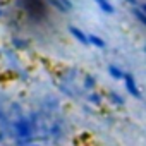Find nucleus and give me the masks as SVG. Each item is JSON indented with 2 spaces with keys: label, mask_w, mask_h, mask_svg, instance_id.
<instances>
[{
  "label": "nucleus",
  "mask_w": 146,
  "mask_h": 146,
  "mask_svg": "<svg viewBox=\"0 0 146 146\" xmlns=\"http://www.w3.org/2000/svg\"><path fill=\"white\" fill-rule=\"evenodd\" d=\"M21 4L24 7V11L36 17V19H41L45 16V4H43V0H21Z\"/></svg>",
  "instance_id": "nucleus-1"
},
{
  "label": "nucleus",
  "mask_w": 146,
  "mask_h": 146,
  "mask_svg": "<svg viewBox=\"0 0 146 146\" xmlns=\"http://www.w3.org/2000/svg\"><path fill=\"white\" fill-rule=\"evenodd\" d=\"M88 102L91 103V105H95V107H100L102 103H103V100H105V96L102 95V93H98V91H91V93H88Z\"/></svg>",
  "instance_id": "nucleus-11"
},
{
  "label": "nucleus",
  "mask_w": 146,
  "mask_h": 146,
  "mask_svg": "<svg viewBox=\"0 0 146 146\" xmlns=\"http://www.w3.org/2000/svg\"><path fill=\"white\" fill-rule=\"evenodd\" d=\"M143 52H144V53H146V46H144V48H143Z\"/></svg>",
  "instance_id": "nucleus-15"
},
{
  "label": "nucleus",
  "mask_w": 146,
  "mask_h": 146,
  "mask_svg": "<svg viewBox=\"0 0 146 146\" xmlns=\"http://www.w3.org/2000/svg\"><path fill=\"white\" fill-rule=\"evenodd\" d=\"M107 72H108V76H110L112 79H115V81H124L125 70H124L120 65H117V64H108Z\"/></svg>",
  "instance_id": "nucleus-4"
},
{
  "label": "nucleus",
  "mask_w": 146,
  "mask_h": 146,
  "mask_svg": "<svg viewBox=\"0 0 146 146\" xmlns=\"http://www.w3.org/2000/svg\"><path fill=\"white\" fill-rule=\"evenodd\" d=\"M105 98L108 100V103H110L112 107L122 108V107L125 105V98H124V95H120V93H119V91H115V90H110V91L105 95Z\"/></svg>",
  "instance_id": "nucleus-3"
},
{
  "label": "nucleus",
  "mask_w": 146,
  "mask_h": 146,
  "mask_svg": "<svg viewBox=\"0 0 146 146\" xmlns=\"http://www.w3.org/2000/svg\"><path fill=\"white\" fill-rule=\"evenodd\" d=\"M50 4L60 12H70L72 11V2L70 0H50Z\"/></svg>",
  "instance_id": "nucleus-6"
},
{
  "label": "nucleus",
  "mask_w": 146,
  "mask_h": 146,
  "mask_svg": "<svg viewBox=\"0 0 146 146\" xmlns=\"http://www.w3.org/2000/svg\"><path fill=\"white\" fill-rule=\"evenodd\" d=\"M125 2H127L131 7H137V5H139V0H125Z\"/></svg>",
  "instance_id": "nucleus-12"
},
{
  "label": "nucleus",
  "mask_w": 146,
  "mask_h": 146,
  "mask_svg": "<svg viewBox=\"0 0 146 146\" xmlns=\"http://www.w3.org/2000/svg\"><path fill=\"white\" fill-rule=\"evenodd\" d=\"M26 146H40V144H26Z\"/></svg>",
  "instance_id": "nucleus-14"
},
{
  "label": "nucleus",
  "mask_w": 146,
  "mask_h": 146,
  "mask_svg": "<svg viewBox=\"0 0 146 146\" xmlns=\"http://www.w3.org/2000/svg\"><path fill=\"white\" fill-rule=\"evenodd\" d=\"M95 4H96L98 9H100L102 12H105V14H113V12H115V7H113V4L110 2V0H95Z\"/></svg>",
  "instance_id": "nucleus-7"
},
{
  "label": "nucleus",
  "mask_w": 146,
  "mask_h": 146,
  "mask_svg": "<svg viewBox=\"0 0 146 146\" xmlns=\"http://www.w3.org/2000/svg\"><path fill=\"white\" fill-rule=\"evenodd\" d=\"M95 88H96V79H95L93 76L86 74V76H84V79H83V90H84V91H88V93H91V91H96Z\"/></svg>",
  "instance_id": "nucleus-9"
},
{
  "label": "nucleus",
  "mask_w": 146,
  "mask_h": 146,
  "mask_svg": "<svg viewBox=\"0 0 146 146\" xmlns=\"http://www.w3.org/2000/svg\"><path fill=\"white\" fill-rule=\"evenodd\" d=\"M69 33L74 36L79 43H83V45H90V40H88V35L83 31V29H79V28H76V26H69Z\"/></svg>",
  "instance_id": "nucleus-5"
},
{
  "label": "nucleus",
  "mask_w": 146,
  "mask_h": 146,
  "mask_svg": "<svg viewBox=\"0 0 146 146\" xmlns=\"http://www.w3.org/2000/svg\"><path fill=\"white\" fill-rule=\"evenodd\" d=\"M88 40H90V45L95 46V48H98V50H103L107 46L105 40L102 36H98V35H88Z\"/></svg>",
  "instance_id": "nucleus-8"
},
{
  "label": "nucleus",
  "mask_w": 146,
  "mask_h": 146,
  "mask_svg": "<svg viewBox=\"0 0 146 146\" xmlns=\"http://www.w3.org/2000/svg\"><path fill=\"white\" fill-rule=\"evenodd\" d=\"M131 14H132V17H134L141 26L146 28V12H143L139 7H131Z\"/></svg>",
  "instance_id": "nucleus-10"
},
{
  "label": "nucleus",
  "mask_w": 146,
  "mask_h": 146,
  "mask_svg": "<svg viewBox=\"0 0 146 146\" xmlns=\"http://www.w3.org/2000/svg\"><path fill=\"white\" fill-rule=\"evenodd\" d=\"M143 12H146V2H139V5H137Z\"/></svg>",
  "instance_id": "nucleus-13"
},
{
  "label": "nucleus",
  "mask_w": 146,
  "mask_h": 146,
  "mask_svg": "<svg viewBox=\"0 0 146 146\" xmlns=\"http://www.w3.org/2000/svg\"><path fill=\"white\" fill-rule=\"evenodd\" d=\"M0 16H2V12H0Z\"/></svg>",
  "instance_id": "nucleus-16"
},
{
  "label": "nucleus",
  "mask_w": 146,
  "mask_h": 146,
  "mask_svg": "<svg viewBox=\"0 0 146 146\" xmlns=\"http://www.w3.org/2000/svg\"><path fill=\"white\" fill-rule=\"evenodd\" d=\"M122 83H124V90H125V93H127L129 96H132V98H136V100L141 98V90H139V84H137L134 74H131V72H125V76H124V81H122Z\"/></svg>",
  "instance_id": "nucleus-2"
}]
</instances>
